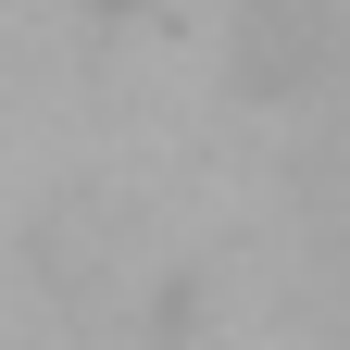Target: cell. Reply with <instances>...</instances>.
Wrapping results in <instances>:
<instances>
[{
	"mask_svg": "<svg viewBox=\"0 0 350 350\" xmlns=\"http://www.w3.org/2000/svg\"><path fill=\"white\" fill-rule=\"evenodd\" d=\"M226 75L250 100H313L338 75V0H226Z\"/></svg>",
	"mask_w": 350,
	"mask_h": 350,
	"instance_id": "cell-1",
	"label": "cell"
},
{
	"mask_svg": "<svg viewBox=\"0 0 350 350\" xmlns=\"http://www.w3.org/2000/svg\"><path fill=\"white\" fill-rule=\"evenodd\" d=\"M88 13H138V0H88Z\"/></svg>",
	"mask_w": 350,
	"mask_h": 350,
	"instance_id": "cell-2",
	"label": "cell"
}]
</instances>
